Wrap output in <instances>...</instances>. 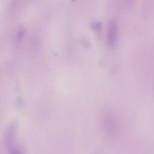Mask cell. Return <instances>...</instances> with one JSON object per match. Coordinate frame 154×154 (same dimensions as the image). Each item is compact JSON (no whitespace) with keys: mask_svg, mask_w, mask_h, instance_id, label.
Returning <instances> with one entry per match:
<instances>
[{"mask_svg":"<svg viewBox=\"0 0 154 154\" xmlns=\"http://www.w3.org/2000/svg\"><path fill=\"white\" fill-rule=\"evenodd\" d=\"M118 34V25L116 22L111 20L109 22L107 32V42L110 48L115 46Z\"/></svg>","mask_w":154,"mask_h":154,"instance_id":"obj_1","label":"cell"},{"mask_svg":"<svg viewBox=\"0 0 154 154\" xmlns=\"http://www.w3.org/2000/svg\"><path fill=\"white\" fill-rule=\"evenodd\" d=\"M17 130V122L14 121L9 126L5 133V143L8 148L13 146Z\"/></svg>","mask_w":154,"mask_h":154,"instance_id":"obj_2","label":"cell"},{"mask_svg":"<svg viewBox=\"0 0 154 154\" xmlns=\"http://www.w3.org/2000/svg\"><path fill=\"white\" fill-rule=\"evenodd\" d=\"M25 30L22 26H21L18 31L17 33V39L18 41L21 42L23 40L25 35Z\"/></svg>","mask_w":154,"mask_h":154,"instance_id":"obj_3","label":"cell"},{"mask_svg":"<svg viewBox=\"0 0 154 154\" xmlns=\"http://www.w3.org/2000/svg\"><path fill=\"white\" fill-rule=\"evenodd\" d=\"M91 26L95 31L99 32L101 29L102 23L100 22H93L91 23Z\"/></svg>","mask_w":154,"mask_h":154,"instance_id":"obj_4","label":"cell"},{"mask_svg":"<svg viewBox=\"0 0 154 154\" xmlns=\"http://www.w3.org/2000/svg\"><path fill=\"white\" fill-rule=\"evenodd\" d=\"M9 149L10 154H23L20 150L13 146H12Z\"/></svg>","mask_w":154,"mask_h":154,"instance_id":"obj_5","label":"cell"},{"mask_svg":"<svg viewBox=\"0 0 154 154\" xmlns=\"http://www.w3.org/2000/svg\"><path fill=\"white\" fill-rule=\"evenodd\" d=\"M127 2L129 4H131L132 3L134 2V0H126Z\"/></svg>","mask_w":154,"mask_h":154,"instance_id":"obj_6","label":"cell"}]
</instances>
